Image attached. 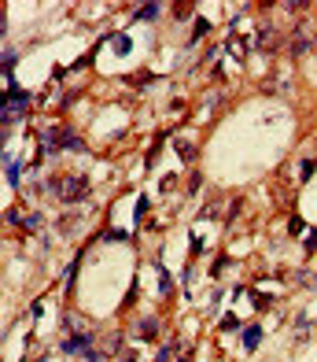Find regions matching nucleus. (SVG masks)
Wrapping results in <instances>:
<instances>
[{
    "instance_id": "39448f33",
    "label": "nucleus",
    "mask_w": 317,
    "mask_h": 362,
    "mask_svg": "<svg viewBox=\"0 0 317 362\" xmlns=\"http://www.w3.org/2000/svg\"><path fill=\"white\" fill-rule=\"evenodd\" d=\"M155 333H159V325L151 322V318H144V322H140V333H137V336H144V340H151Z\"/></svg>"
},
{
    "instance_id": "6e6552de",
    "label": "nucleus",
    "mask_w": 317,
    "mask_h": 362,
    "mask_svg": "<svg viewBox=\"0 0 317 362\" xmlns=\"http://www.w3.org/2000/svg\"><path fill=\"white\" fill-rule=\"evenodd\" d=\"M306 248H317V233H306Z\"/></svg>"
},
{
    "instance_id": "0eeeda50",
    "label": "nucleus",
    "mask_w": 317,
    "mask_h": 362,
    "mask_svg": "<svg viewBox=\"0 0 317 362\" xmlns=\"http://www.w3.org/2000/svg\"><path fill=\"white\" fill-rule=\"evenodd\" d=\"M85 362H103V355H100V351H89V355H85Z\"/></svg>"
},
{
    "instance_id": "20e7f679",
    "label": "nucleus",
    "mask_w": 317,
    "mask_h": 362,
    "mask_svg": "<svg viewBox=\"0 0 317 362\" xmlns=\"http://www.w3.org/2000/svg\"><path fill=\"white\" fill-rule=\"evenodd\" d=\"M159 11H162V4H140L137 19H140V22H151V19H159Z\"/></svg>"
},
{
    "instance_id": "f03ea898",
    "label": "nucleus",
    "mask_w": 317,
    "mask_h": 362,
    "mask_svg": "<svg viewBox=\"0 0 317 362\" xmlns=\"http://www.w3.org/2000/svg\"><path fill=\"white\" fill-rule=\"evenodd\" d=\"M89 344H92V333H89V329H81V333L70 336V340H63V351H67V355H78V351H85Z\"/></svg>"
},
{
    "instance_id": "423d86ee",
    "label": "nucleus",
    "mask_w": 317,
    "mask_h": 362,
    "mask_svg": "<svg viewBox=\"0 0 317 362\" xmlns=\"http://www.w3.org/2000/svg\"><path fill=\"white\" fill-rule=\"evenodd\" d=\"M15 60H19V52H15V48H8V52H4V74L11 71V67H15Z\"/></svg>"
},
{
    "instance_id": "1a4fd4ad",
    "label": "nucleus",
    "mask_w": 317,
    "mask_h": 362,
    "mask_svg": "<svg viewBox=\"0 0 317 362\" xmlns=\"http://www.w3.org/2000/svg\"><path fill=\"white\" fill-rule=\"evenodd\" d=\"M159 362H170V347H162V351H159Z\"/></svg>"
},
{
    "instance_id": "7ed1b4c3",
    "label": "nucleus",
    "mask_w": 317,
    "mask_h": 362,
    "mask_svg": "<svg viewBox=\"0 0 317 362\" xmlns=\"http://www.w3.org/2000/svg\"><path fill=\"white\" fill-rule=\"evenodd\" d=\"M258 340H262V329H258V325H247V329H243V347H247V351H255Z\"/></svg>"
},
{
    "instance_id": "9d476101",
    "label": "nucleus",
    "mask_w": 317,
    "mask_h": 362,
    "mask_svg": "<svg viewBox=\"0 0 317 362\" xmlns=\"http://www.w3.org/2000/svg\"><path fill=\"white\" fill-rule=\"evenodd\" d=\"M122 362H137V355H122Z\"/></svg>"
},
{
    "instance_id": "f257e3e1",
    "label": "nucleus",
    "mask_w": 317,
    "mask_h": 362,
    "mask_svg": "<svg viewBox=\"0 0 317 362\" xmlns=\"http://www.w3.org/2000/svg\"><path fill=\"white\" fill-rule=\"evenodd\" d=\"M55 185H59L55 192H59L63 200H85V196H89V181L85 178H63V181H55Z\"/></svg>"
}]
</instances>
